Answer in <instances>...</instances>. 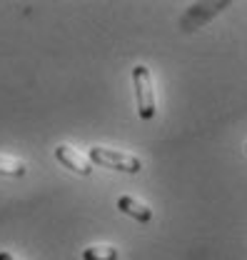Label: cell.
Instances as JSON below:
<instances>
[{
	"instance_id": "obj_1",
	"label": "cell",
	"mask_w": 247,
	"mask_h": 260,
	"mask_svg": "<svg viewBox=\"0 0 247 260\" xmlns=\"http://www.w3.org/2000/svg\"><path fill=\"white\" fill-rule=\"evenodd\" d=\"M88 158L95 165H102V168H110V170H120V173H140L143 170L140 158H135L130 153H123V150H113V148L93 145L88 150Z\"/></svg>"
},
{
	"instance_id": "obj_2",
	"label": "cell",
	"mask_w": 247,
	"mask_h": 260,
	"mask_svg": "<svg viewBox=\"0 0 247 260\" xmlns=\"http://www.w3.org/2000/svg\"><path fill=\"white\" fill-rule=\"evenodd\" d=\"M132 85H135L137 115L143 120H150L155 115V93H153V75H150L148 65H135L132 68Z\"/></svg>"
},
{
	"instance_id": "obj_3",
	"label": "cell",
	"mask_w": 247,
	"mask_h": 260,
	"mask_svg": "<svg viewBox=\"0 0 247 260\" xmlns=\"http://www.w3.org/2000/svg\"><path fill=\"white\" fill-rule=\"evenodd\" d=\"M55 160L60 162V165H65V168H70L73 173L83 175V178H88V175L93 173V162H90V158L80 155V153L73 150L70 145H58V148H55Z\"/></svg>"
},
{
	"instance_id": "obj_4",
	"label": "cell",
	"mask_w": 247,
	"mask_h": 260,
	"mask_svg": "<svg viewBox=\"0 0 247 260\" xmlns=\"http://www.w3.org/2000/svg\"><path fill=\"white\" fill-rule=\"evenodd\" d=\"M230 5V0H222V3H200V5H192L190 10H187V15L180 20V25L185 28V30H192V28H197V25H202V20H207V18H213L217 15L220 10H225Z\"/></svg>"
},
{
	"instance_id": "obj_5",
	"label": "cell",
	"mask_w": 247,
	"mask_h": 260,
	"mask_svg": "<svg viewBox=\"0 0 247 260\" xmlns=\"http://www.w3.org/2000/svg\"><path fill=\"white\" fill-rule=\"evenodd\" d=\"M118 210H123L125 215L135 218L137 223H150V220H153L150 205L143 203V200H137V198H132V195H120V198H118Z\"/></svg>"
},
{
	"instance_id": "obj_6",
	"label": "cell",
	"mask_w": 247,
	"mask_h": 260,
	"mask_svg": "<svg viewBox=\"0 0 247 260\" xmlns=\"http://www.w3.org/2000/svg\"><path fill=\"white\" fill-rule=\"evenodd\" d=\"M120 250L113 245H90L83 250V260H118Z\"/></svg>"
},
{
	"instance_id": "obj_7",
	"label": "cell",
	"mask_w": 247,
	"mask_h": 260,
	"mask_svg": "<svg viewBox=\"0 0 247 260\" xmlns=\"http://www.w3.org/2000/svg\"><path fill=\"white\" fill-rule=\"evenodd\" d=\"M25 173H28V168H25L23 160L0 155V175H5V178H23Z\"/></svg>"
},
{
	"instance_id": "obj_8",
	"label": "cell",
	"mask_w": 247,
	"mask_h": 260,
	"mask_svg": "<svg viewBox=\"0 0 247 260\" xmlns=\"http://www.w3.org/2000/svg\"><path fill=\"white\" fill-rule=\"evenodd\" d=\"M0 260H15V258H13L8 250H0Z\"/></svg>"
},
{
	"instance_id": "obj_9",
	"label": "cell",
	"mask_w": 247,
	"mask_h": 260,
	"mask_svg": "<svg viewBox=\"0 0 247 260\" xmlns=\"http://www.w3.org/2000/svg\"><path fill=\"white\" fill-rule=\"evenodd\" d=\"M245 153H247V145H245Z\"/></svg>"
}]
</instances>
